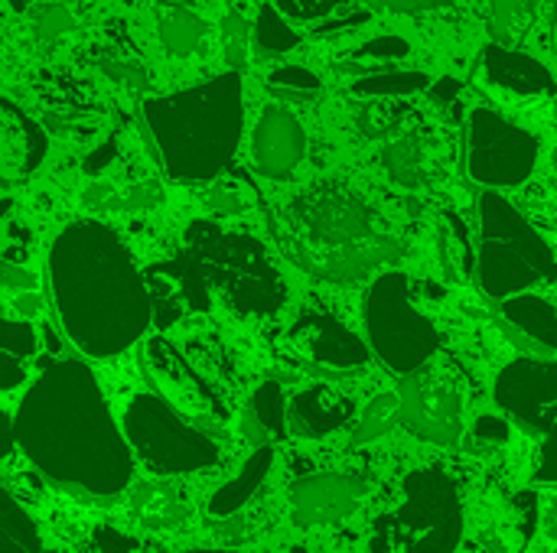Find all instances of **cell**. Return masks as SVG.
<instances>
[{"instance_id": "cell-39", "label": "cell", "mask_w": 557, "mask_h": 553, "mask_svg": "<svg viewBox=\"0 0 557 553\" xmlns=\"http://www.w3.org/2000/svg\"><path fill=\"white\" fill-rule=\"evenodd\" d=\"M372 3L382 7V10H392V13H428V10H437L447 0H372Z\"/></svg>"}, {"instance_id": "cell-10", "label": "cell", "mask_w": 557, "mask_h": 553, "mask_svg": "<svg viewBox=\"0 0 557 553\" xmlns=\"http://www.w3.org/2000/svg\"><path fill=\"white\" fill-rule=\"evenodd\" d=\"M401 424L428 443L454 447L463 433V394L457 378L431 362L405 375Z\"/></svg>"}, {"instance_id": "cell-17", "label": "cell", "mask_w": 557, "mask_h": 553, "mask_svg": "<svg viewBox=\"0 0 557 553\" xmlns=\"http://www.w3.org/2000/svg\"><path fill=\"white\" fill-rule=\"evenodd\" d=\"M144 362H147V375L153 378L157 391L173 407H180L186 417L212 414V398L206 394L199 375L189 368V362L166 339H160V336L150 339L147 342V352H144Z\"/></svg>"}, {"instance_id": "cell-28", "label": "cell", "mask_w": 557, "mask_h": 553, "mask_svg": "<svg viewBox=\"0 0 557 553\" xmlns=\"http://www.w3.org/2000/svg\"><path fill=\"white\" fill-rule=\"evenodd\" d=\"M535 23V3L532 0H490V29L496 42L516 46L529 36Z\"/></svg>"}, {"instance_id": "cell-27", "label": "cell", "mask_w": 557, "mask_h": 553, "mask_svg": "<svg viewBox=\"0 0 557 553\" xmlns=\"http://www.w3.org/2000/svg\"><path fill=\"white\" fill-rule=\"evenodd\" d=\"M206 36V20L186 7H170L160 16V42L170 55H193Z\"/></svg>"}, {"instance_id": "cell-7", "label": "cell", "mask_w": 557, "mask_h": 553, "mask_svg": "<svg viewBox=\"0 0 557 553\" xmlns=\"http://www.w3.org/2000/svg\"><path fill=\"white\" fill-rule=\"evenodd\" d=\"M362 319L372 355L395 375L424 368L441 349V332L414 306V280L405 271H385L372 280L362 300Z\"/></svg>"}, {"instance_id": "cell-23", "label": "cell", "mask_w": 557, "mask_h": 553, "mask_svg": "<svg viewBox=\"0 0 557 553\" xmlns=\"http://www.w3.org/2000/svg\"><path fill=\"white\" fill-rule=\"evenodd\" d=\"M411 55V42L398 33H379L372 39H362L359 46H352L339 62H336V72L339 75H352V78H362V75H372V72H385V68H395L398 62H405Z\"/></svg>"}, {"instance_id": "cell-18", "label": "cell", "mask_w": 557, "mask_h": 553, "mask_svg": "<svg viewBox=\"0 0 557 553\" xmlns=\"http://www.w3.org/2000/svg\"><path fill=\"white\" fill-rule=\"evenodd\" d=\"M385 173L405 186V189H424L431 186L444 166H447V147L431 134V130H398L395 140H388L385 153H382Z\"/></svg>"}, {"instance_id": "cell-35", "label": "cell", "mask_w": 557, "mask_h": 553, "mask_svg": "<svg viewBox=\"0 0 557 553\" xmlns=\"http://www.w3.org/2000/svg\"><path fill=\"white\" fill-rule=\"evenodd\" d=\"M33 20H36V36H39L42 42H55L59 36H65V33L75 26V20H72V13H69V3H62V0H46V3H39V7L33 10Z\"/></svg>"}, {"instance_id": "cell-5", "label": "cell", "mask_w": 557, "mask_h": 553, "mask_svg": "<svg viewBox=\"0 0 557 553\" xmlns=\"http://www.w3.org/2000/svg\"><path fill=\"white\" fill-rule=\"evenodd\" d=\"M557 280V254L548 238L499 192H480L476 284L503 303L509 297L548 287Z\"/></svg>"}, {"instance_id": "cell-8", "label": "cell", "mask_w": 557, "mask_h": 553, "mask_svg": "<svg viewBox=\"0 0 557 553\" xmlns=\"http://www.w3.org/2000/svg\"><path fill=\"white\" fill-rule=\"evenodd\" d=\"M542 156V140L499 114L496 108H473L467 121V173L483 189H512L532 179Z\"/></svg>"}, {"instance_id": "cell-20", "label": "cell", "mask_w": 557, "mask_h": 553, "mask_svg": "<svg viewBox=\"0 0 557 553\" xmlns=\"http://www.w3.org/2000/svg\"><path fill=\"white\" fill-rule=\"evenodd\" d=\"M124 512L137 528L166 535V531H176L180 525H186L189 502L180 492V486H173V482H147L127 495Z\"/></svg>"}, {"instance_id": "cell-16", "label": "cell", "mask_w": 557, "mask_h": 553, "mask_svg": "<svg viewBox=\"0 0 557 553\" xmlns=\"http://www.w3.org/2000/svg\"><path fill=\"white\" fill-rule=\"evenodd\" d=\"M366 486L346 473H320L294 486L290 505L300 525H333L352 515L362 502Z\"/></svg>"}, {"instance_id": "cell-26", "label": "cell", "mask_w": 557, "mask_h": 553, "mask_svg": "<svg viewBox=\"0 0 557 553\" xmlns=\"http://www.w3.org/2000/svg\"><path fill=\"white\" fill-rule=\"evenodd\" d=\"M297 46H300V33L290 26V16L274 0H261L255 16V52L261 59H277L294 52Z\"/></svg>"}, {"instance_id": "cell-45", "label": "cell", "mask_w": 557, "mask_h": 553, "mask_svg": "<svg viewBox=\"0 0 557 553\" xmlns=\"http://www.w3.org/2000/svg\"><path fill=\"white\" fill-rule=\"evenodd\" d=\"M555 55H557V29H555Z\"/></svg>"}, {"instance_id": "cell-1", "label": "cell", "mask_w": 557, "mask_h": 553, "mask_svg": "<svg viewBox=\"0 0 557 553\" xmlns=\"http://www.w3.org/2000/svg\"><path fill=\"white\" fill-rule=\"evenodd\" d=\"M49 280L65 336L91 359L121 355L153 323L147 274L95 218H78L52 238Z\"/></svg>"}, {"instance_id": "cell-33", "label": "cell", "mask_w": 557, "mask_h": 553, "mask_svg": "<svg viewBox=\"0 0 557 553\" xmlns=\"http://www.w3.org/2000/svg\"><path fill=\"white\" fill-rule=\"evenodd\" d=\"M405 117H408V108H395V101L388 98H375V104L362 108L359 114V127L369 134V137H392L405 127Z\"/></svg>"}, {"instance_id": "cell-31", "label": "cell", "mask_w": 557, "mask_h": 553, "mask_svg": "<svg viewBox=\"0 0 557 553\" xmlns=\"http://www.w3.org/2000/svg\"><path fill=\"white\" fill-rule=\"evenodd\" d=\"M268 91L284 101H310L323 91V81L307 65H277L268 75Z\"/></svg>"}, {"instance_id": "cell-38", "label": "cell", "mask_w": 557, "mask_h": 553, "mask_svg": "<svg viewBox=\"0 0 557 553\" xmlns=\"http://www.w3.org/2000/svg\"><path fill=\"white\" fill-rule=\"evenodd\" d=\"M369 23V10H356L352 16H339V20H323V26L317 29L320 36H336V33H349L356 26Z\"/></svg>"}, {"instance_id": "cell-47", "label": "cell", "mask_w": 557, "mask_h": 553, "mask_svg": "<svg viewBox=\"0 0 557 553\" xmlns=\"http://www.w3.org/2000/svg\"><path fill=\"white\" fill-rule=\"evenodd\" d=\"M235 3H242V0H235Z\"/></svg>"}, {"instance_id": "cell-9", "label": "cell", "mask_w": 557, "mask_h": 553, "mask_svg": "<svg viewBox=\"0 0 557 553\" xmlns=\"http://www.w3.org/2000/svg\"><path fill=\"white\" fill-rule=\"evenodd\" d=\"M127 440L150 466H199L212 463V443L189 430L180 414L157 394H137L124 414Z\"/></svg>"}, {"instance_id": "cell-41", "label": "cell", "mask_w": 557, "mask_h": 553, "mask_svg": "<svg viewBox=\"0 0 557 553\" xmlns=\"http://www.w3.org/2000/svg\"><path fill=\"white\" fill-rule=\"evenodd\" d=\"M3 287L7 290H33L36 287V280H33V274H26V271H16L13 264H3Z\"/></svg>"}, {"instance_id": "cell-13", "label": "cell", "mask_w": 557, "mask_h": 553, "mask_svg": "<svg viewBox=\"0 0 557 553\" xmlns=\"http://www.w3.org/2000/svg\"><path fill=\"white\" fill-rule=\"evenodd\" d=\"M307 156V130L284 104H268L251 130V163L268 179H290Z\"/></svg>"}, {"instance_id": "cell-34", "label": "cell", "mask_w": 557, "mask_h": 553, "mask_svg": "<svg viewBox=\"0 0 557 553\" xmlns=\"http://www.w3.org/2000/svg\"><path fill=\"white\" fill-rule=\"evenodd\" d=\"M0 352L3 359H13V362H23L36 355L39 342H36V329L26 323V319H3V329H0Z\"/></svg>"}, {"instance_id": "cell-30", "label": "cell", "mask_w": 557, "mask_h": 553, "mask_svg": "<svg viewBox=\"0 0 557 553\" xmlns=\"http://www.w3.org/2000/svg\"><path fill=\"white\" fill-rule=\"evenodd\" d=\"M251 417L261 427V433H284L290 420V407L284 398V388L277 381H261L251 394Z\"/></svg>"}, {"instance_id": "cell-40", "label": "cell", "mask_w": 557, "mask_h": 553, "mask_svg": "<svg viewBox=\"0 0 557 553\" xmlns=\"http://www.w3.org/2000/svg\"><path fill=\"white\" fill-rule=\"evenodd\" d=\"M460 91H463V85L457 81V78H441V81H431V88H428V95L437 101V104H454L457 98H460Z\"/></svg>"}, {"instance_id": "cell-44", "label": "cell", "mask_w": 557, "mask_h": 553, "mask_svg": "<svg viewBox=\"0 0 557 553\" xmlns=\"http://www.w3.org/2000/svg\"><path fill=\"white\" fill-rule=\"evenodd\" d=\"M183 553H209V551H183ZM212 553H222V551H212Z\"/></svg>"}, {"instance_id": "cell-3", "label": "cell", "mask_w": 557, "mask_h": 553, "mask_svg": "<svg viewBox=\"0 0 557 553\" xmlns=\"http://www.w3.org/2000/svg\"><path fill=\"white\" fill-rule=\"evenodd\" d=\"M144 121L170 179L212 183L225 173L242 143V72L228 68L202 85L147 98Z\"/></svg>"}, {"instance_id": "cell-25", "label": "cell", "mask_w": 557, "mask_h": 553, "mask_svg": "<svg viewBox=\"0 0 557 553\" xmlns=\"http://www.w3.org/2000/svg\"><path fill=\"white\" fill-rule=\"evenodd\" d=\"M431 88V75L428 72H418V68H385V72H372V75H362L349 85V91L356 98H388V101H401V98H411V95H421Z\"/></svg>"}, {"instance_id": "cell-12", "label": "cell", "mask_w": 557, "mask_h": 553, "mask_svg": "<svg viewBox=\"0 0 557 553\" xmlns=\"http://www.w3.org/2000/svg\"><path fill=\"white\" fill-rule=\"evenodd\" d=\"M287 336H290L294 352H300L313 365H323L333 372H356V368L369 365L372 345L362 342L346 323H339L326 310H317V306L304 310L294 319Z\"/></svg>"}, {"instance_id": "cell-46", "label": "cell", "mask_w": 557, "mask_h": 553, "mask_svg": "<svg viewBox=\"0 0 557 553\" xmlns=\"http://www.w3.org/2000/svg\"><path fill=\"white\" fill-rule=\"evenodd\" d=\"M170 3H186V0H170Z\"/></svg>"}, {"instance_id": "cell-37", "label": "cell", "mask_w": 557, "mask_h": 553, "mask_svg": "<svg viewBox=\"0 0 557 553\" xmlns=\"http://www.w3.org/2000/svg\"><path fill=\"white\" fill-rule=\"evenodd\" d=\"M473 437L483 440V443L503 447V443H509L512 430H509V420H503V417H496V414H483V417H476V424H473Z\"/></svg>"}, {"instance_id": "cell-11", "label": "cell", "mask_w": 557, "mask_h": 553, "mask_svg": "<svg viewBox=\"0 0 557 553\" xmlns=\"http://www.w3.org/2000/svg\"><path fill=\"white\" fill-rule=\"evenodd\" d=\"M496 401L525 427L548 437V453L557 463V362L516 359L496 381Z\"/></svg>"}, {"instance_id": "cell-32", "label": "cell", "mask_w": 557, "mask_h": 553, "mask_svg": "<svg viewBox=\"0 0 557 553\" xmlns=\"http://www.w3.org/2000/svg\"><path fill=\"white\" fill-rule=\"evenodd\" d=\"M251 49H255V26H248L242 10H228L222 20V52L228 68L242 72L248 65Z\"/></svg>"}, {"instance_id": "cell-43", "label": "cell", "mask_w": 557, "mask_h": 553, "mask_svg": "<svg viewBox=\"0 0 557 553\" xmlns=\"http://www.w3.org/2000/svg\"><path fill=\"white\" fill-rule=\"evenodd\" d=\"M13 10H33L36 3H46V0H7ZM62 3H72V0H62Z\"/></svg>"}, {"instance_id": "cell-19", "label": "cell", "mask_w": 557, "mask_h": 553, "mask_svg": "<svg viewBox=\"0 0 557 553\" xmlns=\"http://www.w3.org/2000/svg\"><path fill=\"white\" fill-rule=\"evenodd\" d=\"M0 147H3V176H29L49 150V134L13 101H0Z\"/></svg>"}, {"instance_id": "cell-2", "label": "cell", "mask_w": 557, "mask_h": 553, "mask_svg": "<svg viewBox=\"0 0 557 553\" xmlns=\"http://www.w3.org/2000/svg\"><path fill=\"white\" fill-rule=\"evenodd\" d=\"M277 238L290 264L336 284L362 280L401 257L395 231L346 183H317L297 192L281 209Z\"/></svg>"}, {"instance_id": "cell-22", "label": "cell", "mask_w": 557, "mask_h": 553, "mask_svg": "<svg viewBox=\"0 0 557 553\" xmlns=\"http://www.w3.org/2000/svg\"><path fill=\"white\" fill-rule=\"evenodd\" d=\"M499 310H503V319H506L519 336H525L532 345H539V349H545V352H555L557 306L548 297L529 290V293H519V297L503 300Z\"/></svg>"}, {"instance_id": "cell-36", "label": "cell", "mask_w": 557, "mask_h": 553, "mask_svg": "<svg viewBox=\"0 0 557 553\" xmlns=\"http://www.w3.org/2000/svg\"><path fill=\"white\" fill-rule=\"evenodd\" d=\"M274 3L297 23H323V20L349 10L356 0H274Z\"/></svg>"}, {"instance_id": "cell-4", "label": "cell", "mask_w": 557, "mask_h": 553, "mask_svg": "<svg viewBox=\"0 0 557 553\" xmlns=\"http://www.w3.org/2000/svg\"><path fill=\"white\" fill-rule=\"evenodd\" d=\"M20 440L23 450H29L42 466L52 453H82L121 463V440L98 381L75 359L46 368L26 391L20 407Z\"/></svg>"}, {"instance_id": "cell-6", "label": "cell", "mask_w": 557, "mask_h": 553, "mask_svg": "<svg viewBox=\"0 0 557 553\" xmlns=\"http://www.w3.org/2000/svg\"><path fill=\"white\" fill-rule=\"evenodd\" d=\"M186 254L202 267L212 290L242 316H274L284 306V277L251 235L196 222L186 231Z\"/></svg>"}, {"instance_id": "cell-21", "label": "cell", "mask_w": 557, "mask_h": 553, "mask_svg": "<svg viewBox=\"0 0 557 553\" xmlns=\"http://www.w3.org/2000/svg\"><path fill=\"white\" fill-rule=\"evenodd\" d=\"M349 417H352V401L339 398L326 385L304 388L290 401V430L300 437H326L343 424H349Z\"/></svg>"}, {"instance_id": "cell-29", "label": "cell", "mask_w": 557, "mask_h": 553, "mask_svg": "<svg viewBox=\"0 0 557 553\" xmlns=\"http://www.w3.org/2000/svg\"><path fill=\"white\" fill-rule=\"evenodd\" d=\"M395 420H401V391H382V394H375L366 404V411H362V417L356 424L352 443L362 447V443H372V440L385 437Z\"/></svg>"}, {"instance_id": "cell-42", "label": "cell", "mask_w": 557, "mask_h": 553, "mask_svg": "<svg viewBox=\"0 0 557 553\" xmlns=\"http://www.w3.org/2000/svg\"><path fill=\"white\" fill-rule=\"evenodd\" d=\"M16 310L23 313V319H29V316H33V313L39 310V297H36L33 290H26V293H23V297L16 300Z\"/></svg>"}, {"instance_id": "cell-24", "label": "cell", "mask_w": 557, "mask_h": 553, "mask_svg": "<svg viewBox=\"0 0 557 553\" xmlns=\"http://www.w3.org/2000/svg\"><path fill=\"white\" fill-rule=\"evenodd\" d=\"M437 248H441V261L447 267V277L467 280L470 274H476V251L470 244V228H467V222L454 209L441 212Z\"/></svg>"}, {"instance_id": "cell-15", "label": "cell", "mask_w": 557, "mask_h": 553, "mask_svg": "<svg viewBox=\"0 0 557 553\" xmlns=\"http://www.w3.org/2000/svg\"><path fill=\"white\" fill-rule=\"evenodd\" d=\"M480 78L483 85L516 98H545L555 91V75L545 62L496 39L480 55Z\"/></svg>"}, {"instance_id": "cell-14", "label": "cell", "mask_w": 557, "mask_h": 553, "mask_svg": "<svg viewBox=\"0 0 557 553\" xmlns=\"http://www.w3.org/2000/svg\"><path fill=\"white\" fill-rule=\"evenodd\" d=\"M150 300H153V319L166 329L173 326L183 313H202L209 310L212 284L202 274V267L186 254L183 261H163L147 274Z\"/></svg>"}]
</instances>
